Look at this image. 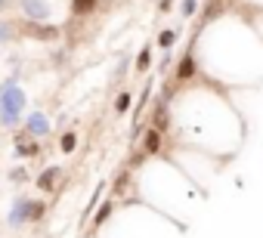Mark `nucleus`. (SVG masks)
Segmentation results:
<instances>
[{
	"mask_svg": "<svg viewBox=\"0 0 263 238\" xmlns=\"http://www.w3.org/2000/svg\"><path fill=\"white\" fill-rule=\"evenodd\" d=\"M149 59H152V47H142L139 56H136V68H139V71H149V65H152Z\"/></svg>",
	"mask_w": 263,
	"mask_h": 238,
	"instance_id": "14",
	"label": "nucleus"
},
{
	"mask_svg": "<svg viewBox=\"0 0 263 238\" xmlns=\"http://www.w3.org/2000/svg\"><path fill=\"white\" fill-rule=\"evenodd\" d=\"M25 34L37 37V41H56V37H59V28L50 25V22H25Z\"/></svg>",
	"mask_w": 263,
	"mask_h": 238,
	"instance_id": "5",
	"label": "nucleus"
},
{
	"mask_svg": "<svg viewBox=\"0 0 263 238\" xmlns=\"http://www.w3.org/2000/svg\"><path fill=\"white\" fill-rule=\"evenodd\" d=\"M223 13V4H208V16H204V22H211V19H217Z\"/></svg>",
	"mask_w": 263,
	"mask_h": 238,
	"instance_id": "19",
	"label": "nucleus"
},
{
	"mask_svg": "<svg viewBox=\"0 0 263 238\" xmlns=\"http://www.w3.org/2000/svg\"><path fill=\"white\" fill-rule=\"evenodd\" d=\"M19 10L28 22H50L53 19V4L50 0H19Z\"/></svg>",
	"mask_w": 263,
	"mask_h": 238,
	"instance_id": "3",
	"label": "nucleus"
},
{
	"mask_svg": "<svg viewBox=\"0 0 263 238\" xmlns=\"http://www.w3.org/2000/svg\"><path fill=\"white\" fill-rule=\"evenodd\" d=\"M47 217V204L44 201H31V223H41Z\"/></svg>",
	"mask_w": 263,
	"mask_h": 238,
	"instance_id": "15",
	"label": "nucleus"
},
{
	"mask_svg": "<svg viewBox=\"0 0 263 238\" xmlns=\"http://www.w3.org/2000/svg\"><path fill=\"white\" fill-rule=\"evenodd\" d=\"M7 4H10V0H0V10H4V7H7Z\"/></svg>",
	"mask_w": 263,
	"mask_h": 238,
	"instance_id": "21",
	"label": "nucleus"
},
{
	"mask_svg": "<svg viewBox=\"0 0 263 238\" xmlns=\"http://www.w3.org/2000/svg\"><path fill=\"white\" fill-rule=\"evenodd\" d=\"M195 68H198V65H195V53L189 50V53L180 59V65H177V74H173V77H177V81H189V77L195 74Z\"/></svg>",
	"mask_w": 263,
	"mask_h": 238,
	"instance_id": "6",
	"label": "nucleus"
},
{
	"mask_svg": "<svg viewBox=\"0 0 263 238\" xmlns=\"http://www.w3.org/2000/svg\"><path fill=\"white\" fill-rule=\"evenodd\" d=\"M177 37H180V31H173V28H167V31H161V37H158V44H161L164 50H170V47L177 44Z\"/></svg>",
	"mask_w": 263,
	"mask_h": 238,
	"instance_id": "13",
	"label": "nucleus"
},
{
	"mask_svg": "<svg viewBox=\"0 0 263 238\" xmlns=\"http://www.w3.org/2000/svg\"><path fill=\"white\" fill-rule=\"evenodd\" d=\"M96 4L99 0H71V13L74 16H90L96 10Z\"/></svg>",
	"mask_w": 263,
	"mask_h": 238,
	"instance_id": "11",
	"label": "nucleus"
},
{
	"mask_svg": "<svg viewBox=\"0 0 263 238\" xmlns=\"http://www.w3.org/2000/svg\"><path fill=\"white\" fill-rule=\"evenodd\" d=\"M130 102H133V96H130V93H118V99H115V111H118V114H124V111L130 108Z\"/></svg>",
	"mask_w": 263,
	"mask_h": 238,
	"instance_id": "16",
	"label": "nucleus"
},
{
	"mask_svg": "<svg viewBox=\"0 0 263 238\" xmlns=\"http://www.w3.org/2000/svg\"><path fill=\"white\" fill-rule=\"evenodd\" d=\"M195 7H198V0H183V7H180V13H183L186 19H192V16H195Z\"/></svg>",
	"mask_w": 263,
	"mask_h": 238,
	"instance_id": "18",
	"label": "nucleus"
},
{
	"mask_svg": "<svg viewBox=\"0 0 263 238\" xmlns=\"http://www.w3.org/2000/svg\"><path fill=\"white\" fill-rule=\"evenodd\" d=\"M28 223H31V198L28 195H16L10 211H7V226L10 229H25Z\"/></svg>",
	"mask_w": 263,
	"mask_h": 238,
	"instance_id": "2",
	"label": "nucleus"
},
{
	"mask_svg": "<svg viewBox=\"0 0 263 238\" xmlns=\"http://www.w3.org/2000/svg\"><path fill=\"white\" fill-rule=\"evenodd\" d=\"M56 180H59V167H47L41 176H37V189H41V192H53Z\"/></svg>",
	"mask_w": 263,
	"mask_h": 238,
	"instance_id": "8",
	"label": "nucleus"
},
{
	"mask_svg": "<svg viewBox=\"0 0 263 238\" xmlns=\"http://www.w3.org/2000/svg\"><path fill=\"white\" fill-rule=\"evenodd\" d=\"M16 155H19V158H34V155H37V145L28 142L25 133H22V136H16Z\"/></svg>",
	"mask_w": 263,
	"mask_h": 238,
	"instance_id": "10",
	"label": "nucleus"
},
{
	"mask_svg": "<svg viewBox=\"0 0 263 238\" xmlns=\"http://www.w3.org/2000/svg\"><path fill=\"white\" fill-rule=\"evenodd\" d=\"M25 105H28V96L19 87V81H13V77H10V81L0 84V124H4L7 130H13V127L22 124Z\"/></svg>",
	"mask_w": 263,
	"mask_h": 238,
	"instance_id": "1",
	"label": "nucleus"
},
{
	"mask_svg": "<svg viewBox=\"0 0 263 238\" xmlns=\"http://www.w3.org/2000/svg\"><path fill=\"white\" fill-rule=\"evenodd\" d=\"M142 152H145V155H158V152H161V133H158V130H152V127L145 130V136H142Z\"/></svg>",
	"mask_w": 263,
	"mask_h": 238,
	"instance_id": "7",
	"label": "nucleus"
},
{
	"mask_svg": "<svg viewBox=\"0 0 263 238\" xmlns=\"http://www.w3.org/2000/svg\"><path fill=\"white\" fill-rule=\"evenodd\" d=\"M59 148H62L65 155H71L74 148H78V133H74V130H68V133H62V142H59Z\"/></svg>",
	"mask_w": 263,
	"mask_h": 238,
	"instance_id": "12",
	"label": "nucleus"
},
{
	"mask_svg": "<svg viewBox=\"0 0 263 238\" xmlns=\"http://www.w3.org/2000/svg\"><path fill=\"white\" fill-rule=\"evenodd\" d=\"M167 127V105H164V99H158V105H155V111H152V130H164Z\"/></svg>",
	"mask_w": 263,
	"mask_h": 238,
	"instance_id": "9",
	"label": "nucleus"
},
{
	"mask_svg": "<svg viewBox=\"0 0 263 238\" xmlns=\"http://www.w3.org/2000/svg\"><path fill=\"white\" fill-rule=\"evenodd\" d=\"M22 127H25V136H34V139H41V136L50 133V121H47L44 111H28L22 117Z\"/></svg>",
	"mask_w": 263,
	"mask_h": 238,
	"instance_id": "4",
	"label": "nucleus"
},
{
	"mask_svg": "<svg viewBox=\"0 0 263 238\" xmlns=\"http://www.w3.org/2000/svg\"><path fill=\"white\" fill-rule=\"evenodd\" d=\"M108 217H111V201H105V204H102V207L96 211V220H93V223H96V226H102V223H105Z\"/></svg>",
	"mask_w": 263,
	"mask_h": 238,
	"instance_id": "17",
	"label": "nucleus"
},
{
	"mask_svg": "<svg viewBox=\"0 0 263 238\" xmlns=\"http://www.w3.org/2000/svg\"><path fill=\"white\" fill-rule=\"evenodd\" d=\"M10 180H13V183H25V180H28V170H25V167H16V170H10Z\"/></svg>",
	"mask_w": 263,
	"mask_h": 238,
	"instance_id": "20",
	"label": "nucleus"
}]
</instances>
